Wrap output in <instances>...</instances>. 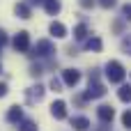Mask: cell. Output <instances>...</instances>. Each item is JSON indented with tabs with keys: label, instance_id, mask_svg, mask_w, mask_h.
<instances>
[{
	"label": "cell",
	"instance_id": "ac0fdd59",
	"mask_svg": "<svg viewBox=\"0 0 131 131\" xmlns=\"http://www.w3.org/2000/svg\"><path fill=\"white\" fill-rule=\"evenodd\" d=\"M51 90H53V92H62V81L53 76V78H51Z\"/></svg>",
	"mask_w": 131,
	"mask_h": 131
},
{
	"label": "cell",
	"instance_id": "3957f363",
	"mask_svg": "<svg viewBox=\"0 0 131 131\" xmlns=\"http://www.w3.org/2000/svg\"><path fill=\"white\" fill-rule=\"evenodd\" d=\"M55 53V48H53V44L48 41V39H39L32 48H30V58H48V55H53Z\"/></svg>",
	"mask_w": 131,
	"mask_h": 131
},
{
	"label": "cell",
	"instance_id": "ba28073f",
	"mask_svg": "<svg viewBox=\"0 0 131 131\" xmlns=\"http://www.w3.org/2000/svg\"><path fill=\"white\" fill-rule=\"evenodd\" d=\"M51 115L55 117V120H64L67 117V104L64 101H53V106H51Z\"/></svg>",
	"mask_w": 131,
	"mask_h": 131
},
{
	"label": "cell",
	"instance_id": "7402d4cb",
	"mask_svg": "<svg viewBox=\"0 0 131 131\" xmlns=\"http://www.w3.org/2000/svg\"><path fill=\"white\" fill-rule=\"evenodd\" d=\"M99 5H101L104 9H111V7H115V5H117V0H99Z\"/></svg>",
	"mask_w": 131,
	"mask_h": 131
},
{
	"label": "cell",
	"instance_id": "ffe728a7",
	"mask_svg": "<svg viewBox=\"0 0 131 131\" xmlns=\"http://www.w3.org/2000/svg\"><path fill=\"white\" fill-rule=\"evenodd\" d=\"M122 124H124L127 129H131V111H127V113L122 115Z\"/></svg>",
	"mask_w": 131,
	"mask_h": 131
},
{
	"label": "cell",
	"instance_id": "d6986e66",
	"mask_svg": "<svg viewBox=\"0 0 131 131\" xmlns=\"http://www.w3.org/2000/svg\"><path fill=\"white\" fill-rule=\"evenodd\" d=\"M41 74H44V67L41 64H32L30 67V76H41Z\"/></svg>",
	"mask_w": 131,
	"mask_h": 131
},
{
	"label": "cell",
	"instance_id": "9c48e42d",
	"mask_svg": "<svg viewBox=\"0 0 131 131\" xmlns=\"http://www.w3.org/2000/svg\"><path fill=\"white\" fill-rule=\"evenodd\" d=\"M7 122L21 124V122H23V108H21V106H12V108L7 111Z\"/></svg>",
	"mask_w": 131,
	"mask_h": 131
},
{
	"label": "cell",
	"instance_id": "d4e9b609",
	"mask_svg": "<svg viewBox=\"0 0 131 131\" xmlns=\"http://www.w3.org/2000/svg\"><path fill=\"white\" fill-rule=\"evenodd\" d=\"M5 41H7V35H5V32L0 30V44H5Z\"/></svg>",
	"mask_w": 131,
	"mask_h": 131
},
{
	"label": "cell",
	"instance_id": "30bf717a",
	"mask_svg": "<svg viewBox=\"0 0 131 131\" xmlns=\"http://www.w3.org/2000/svg\"><path fill=\"white\" fill-rule=\"evenodd\" d=\"M48 30H51V35H53V37H58V39H62V37H67V28H64V25H62L60 21H53Z\"/></svg>",
	"mask_w": 131,
	"mask_h": 131
},
{
	"label": "cell",
	"instance_id": "8992f818",
	"mask_svg": "<svg viewBox=\"0 0 131 131\" xmlns=\"http://www.w3.org/2000/svg\"><path fill=\"white\" fill-rule=\"evenodd\" d=\"M44 88L41 85H32V88H28L25 90V99H28V104H37V101H41L44 99Z\"/></svg>",
	"mask_w": 131,
	"mask_h": 131
},
{
	"label": "cell",
	"instance_id": "4316f807",
	"mask_svg": "<svg viewBox=\"0 0 131 131\" xmlns=\"http://www.w3.org/2000/svg\"><path fill=\"white\" fill-rule=\"evenodd\" d=\"M0 46H2V44H0Z\"/></svg>",
	"mask_w": 131,
	"mask_h": 131
},
{
	"label": "cell",
	"instance_id": "5b68a950",
	"mask_svg": "<svg viewBox=\"0 0 131 131\" xmlns=\"http://www.w3.org/2000/svg\"><path fill=\"white\" fill-rule=\"evenodd\" d=\"M62 81H64V85L76 88V85L81 83V71H78V69H64V71H62Z\"/></svg>",
	"mask_w": 131,
	"mask_h": 131
},
{
	"label": "cell",
	"instance_id": "2e32d148",
	"mask_svg": "<svg viewBox=\"0 0 131 131\" xmlns=\"http://www.w3.org/2000/svg\"><path fill=\"white\" fill-rule=\"evenodd\" d=\"M101 46H104V44H101L99 37H92V39L85 41V48H88V51H101Z\"/></svg>",
	"mask_w": 131,
	"mask_h": 131
},
{
	"label": "cell",
	"instance_id": "cb8c5ba5",
	"mask_svg": "<svg viewBox=\"0 0 131 131\" xmlns=\"http://www.w3.org/2000/svg\"><path fill=\"white\" fill-rule=\"evenodd\" d=\"M7 94V83H0V97Z\"/></svg>",
	"mask_w": 131,
	"mask_h": 131
},
{
	"label": "cell",
	"instance_id": "e0dca14e",
	"mask_svg": "<svg viewBox=\"0 0 131 131\" xmlns=\"http://www.w3.org/2000/svg\"><path fill=\"white\" fill-rule=\"evenodd\" d=\"M18 131H37V122L35 120H23L18 124Z\"/></svg>",
	"mask_w": 131,
	"mask_h": 131
},
{
	"label": "cell",
	"instance_id": "8fae6325",
	"mask_svg": "<svg viewBox=\"0 0 131 131\" xmlns=\"http://www.w3.org/2000/svg\"><path fill=\"white\" fill-rule=\"evenodd\" d=\"M71 127H74L76 131H88L90 120H88V117H83V115H78V117H74V120H71Z\"/></svg>",
	"mask_w": 131,
	"mask_h": 131
},
{
	"label": "cell",
	"instance_id": "7c38bea8",
	"mask_svg": "<svg viewBox=\"0 0 131 131\" xmlns=\"http://www.w3.org/2000/svg\"><path fill=\"white\" fill-rule=\"evenodd\" d=\"M44 9H46L51 16H55V14L62 9V5H60V0H44Z\"/></svg>",
	"mask_w": 131,
	"mask_h": 131
},
{
	"label": "cell",
	"instance_id": "484cf974",
	"mask_svg": "<svg viewBox=\"0 0 131 131\" xmlns=\"http://www.w3.org/2000/svg\"><path fill=\"white\" fill-rule=\"evenodd\" d=\"M0 71H2V64H0Z\"/></svg>",
	"mask_w": 131,
	"mask_h": 131
},
{
	"label": "cell",
	"instance_id": "7a4b0ae2",
	"mask_svg": "<svg viewBox=\"0 0 131 131\" xmlns=\"http://www.w3.org/2000/svg\"><path fill=\"white\" fill-rule=\"evenodd\" d=\"M124 76H127V71H124L122 62L111 60V62L106 64V78H108L111 83H122V81H124Z\"/></svg>",
	"mask_w": 131,
	"mask_h": 131
},
{
	"label": "cell",
	"instance_id": "9a60e30c",
	"mask_svg": "<svg viewBox=\"0 0 131 131\" xmlns=\"http://www.w3.org/2000/svg\"><path fill=\"white\" fill-rule=\"evenodd\" d=\"M117 97H120L122 101H127V104H131V85H122V88L117 90Z\"/></svg>",
	"mask_w": 131,
	"mask_h": 131
},
{
	"label": "cell",
	"instance_id": "6da1fadb",
	"mask_svg": "<svg viewBox=\"0 0 131 131\" xmlns=\"http://www.w3.org/2000/svg\"><path fill=\"white\" fill-rule=\"evenodd\" d=\"M104 94H106V85L99 81V69H92L90 71V85H88L85 99H101Z\"/></svg>",
	"mask_w": 131,
	"mask_h": 131
},
{
	"label": "cell",
	"instance_id": "5bb4252c",
	"mask_svg": "<svg viewBox=\"0 0 131 131\" xmlns=\"http://www.w3.org/2000/svg\"><path fill=\"white\" fill-rule=\"evenodd\" d=\"M74 37H76L78 41H83V39L88 37V25H85V23H78V25L74 28Z\"/></svg>",
	"mask_w": 131,
	"mask_h": 131
},
{
	"label": "cell",
	"instance_id": "44dd1931",
	"mask_svg": "<svg viewBox=\"0 0 131 131\" xmlns=\"http://www.w3.org/2000/svg\"><path fill=\"white\" fill-rule=\"evenodd\" d=\"M122 16H124L127 21H131V2H127V5L122 7Z\"/></svg>",
	"mask_w": 131,
	"mask_h": 131
},
{
	"label": "cell",
	"instance_id": "52a82bcc",
	"mask_svg": "<svg viewBox=\"0 0 131 131\" xmlns=\"http://www.w3.org/2000/svg\"><path fill=\"white\" fill-rule=\"evenodd\" d=\"M97 117H99L104 124H111V122H113V117H115V108L104 104V106H99V108H97Z\"/></svg>",
	"mask_w": 131,
	"mask_h": 131
},
{
	"label": "cell",
	"instance_id": "603a6c76",
	"mask_svg": "<svg viewBox=\"0 0 131 131\" xmlns=\"http://www.w3.org/2000/svg\"><path fill=\"white\" fill-rule=\"evenodd\" d=\"M78 2H81V7H83V9H90V7L94 5V0H78Z\"/></svg>",
	"mask_w": 131,
	"mask_h": 131
},
{
	"label": "cell",
	"instance_id": "277c9868",
	"mask_svg": "<svg viewBox=\"0 0 131 131\" xmlns=\"http://www.w3.org/2000/svg\"><path fill=\"white\" fill-rule=\"evenodd\" d=\"M14 48L18 53H30V35L25 30H21L16 37H14Z\"/></svg>",
	"mask_w": 131,
	"mask_h": 131
},
{
	"label": "cell",
	"instance_id": "4fadbf2b",
	"mask_svg": "<svg viewBox=\"0 0 131 131\" xmlns=\"http://www.w3.org/2000/svg\"><path fill=\"white\" fill-rule=\"evenodd\" d=\"M14 12H16L18 18H30V5H28V2H18V5L14 7Z\"/></svg>",
	"mask_w": 131,
	"mask_h": 131
}]
</instances>
